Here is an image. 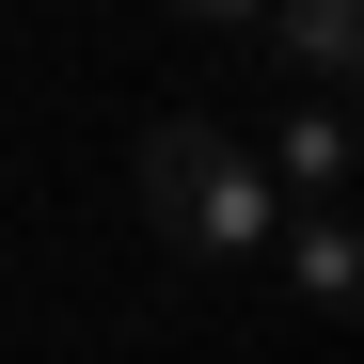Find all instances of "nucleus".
Wrapping results in <instances>:
<instances>
[{"label": "nucleus", "mask_w": 364, "mask_h": 364, "mask_svg": "<svg viewBox=\"0 0 364 364\" xmlns=\"http://www.w3.org/2000/svg\"><path fill=\"white\" fill-rule=\"evenodd\" d=\"M143 222L191 269H254L269 254V159L222 127V111H159L143 127Z\"/></svg>", "instance_id": "obj_1"}, {"label": "nucleus", "mask_w": 364, "mask_h": 364, "mask_svg": "<svg viewBox=\"0 0 364 364\" xmlns=\"http://www.w3.org/2000/svg\"><path fill=\"white\" fill-rule=\"evenodd\" d=\"M285 237V285L317 301V317H348V285H364V237H348V206H301V222H269Z\"/></svg>", "instance_id": "obj_2"}, {"label": "nucleus", "mask_w": 364, "mask_h": 364, "mask_svg": "<svg viewBox=\"0 0 364 364\" xmlns=\"http://www.w3.org/2000/svg\"><path fill=\"white\" fill-rule=\"evenodd\" d=\"M269 16H285L301 95H348V64H364V0H269Z\"/></svg>", "instance_id": "obj_3"}, {"label": "nucleus", "mask_w": 364, "mask_h": 364, "mask_svg": "<svg viewBox=\"0 0 364 364\" xmlns=\"http://www.w3.org/2000/svg\"><path fill=\"white\" fill-rule=\"evenodd\" d=\"M269 159L301 174V206H333V191H348V95H301V111H269Z\"/></svg>", "instance_id": "obj_4"}, {"label": "nucleus", "mask_w": 364, "mask_h": 364, "mask_svg": "<svg viewBox=\"0 0 364 364\" xmlns=\"http://www.w3.org/2000/svg\"><path fill=\"white\" fill-rule=\"evenodd\" d=\"M174 16H206V32H269V0H174Z\"/></svg>", "instance_id": "obj_5"}]
</instances>
